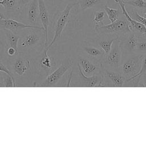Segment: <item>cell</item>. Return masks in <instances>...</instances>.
Returning <instances> with one entry per match:
<instances>
[{"mask_svg":"<svg viewBox=\"0 0 146 146\" xmlns=\"http://www.w3.org/2000/svg\"><path fill=\"white\" fill-rule=\"evenodd\" d=\"M39 8V20L41 22L42 27L43 28L45 34L44 46H47L48 43V28L50 25L49 13L46 7L44 0H38Z\"/></svg>","mask_w":146,"mask_h":146,"instance_id":"5bb4252c","label":"cell"},{"mask_svg":"<svg viewBox=\"0 0 146 146\" xmlns=\"http://www.w3.org/2000/svg\"><path fill=\"white\" fill-rule=\"evenodd\" d=\"M104 11L106 13L111 22H113L120 17L121 12L119 9H114L109 7L107 5L104 6Z\"/></svg>","mask_w":146,"mask_h":146,"instance_id":"44dd1931","label":"cell"},{"mask_svg":"<svg viewBox=\"0 0 146 146\" xmlns=\"http://www.w3.org/2000/svg\"><path fill=\"white\" fill-rule=\"evenodd\" d=\"M122 50L119 40L113 42L110 52L106 55L102 62V66L104 68L120 72L122 62Z\"/></svg>","mask_w":146,"mask_h":146,"instance_id":"6da1fadb","label":"cell"},{"mask_svg":"<svg viewBox=\"0 0 146 146\" xmlns=\"http://www.w3.org/2000/svg\"><path fill=\"white\" fill-rule=\"evenodd\" d=\"M95 29L100 34H111L120 32L125 34L132 31L128 21L124 15L108 25H104L103 23L96 24Z\"/></svg>","mask_w":146,"mask_h":146,"instance_id":"3957f363","label":"cell"},{"mask_svg":"<svg viewBox=\"0 0 146 146\" xmlns=\"http://www.w3.org/2000/svg\"><path fill=\"white\" fill-rule=\"evenodd\" d=\"M144 17H145V18H146V13L144 14Z\"/></svg>","mask_w":146,"mask_h":146,"instance_id":"8d00e7d4","label":"cell"},{"mask_svg":"<svg viewBox=\"0 0 146 146\" xmlns=\"http://www.w3.org/2000/svg\"><path fill=\"white\" fill-rule=\"evenodd\" d=\"M146 71V54L145 55H143V58H142V61H141V68L140 71H139V72L136 74L135 75H134L133 76H132V78L126 80V82H129L131 80L135 79L139 76H140L141 75L145 74Z\"/></svg>","mask_w":146,"mask_h":146,"instance_id":"484cf974","label":"cell"},{"mask_svg":"<svg viewBox=\"0 0 146 146\" xmlns=\"http://www.w3.org/2000/svg\"><path fill=\"white\" fill-rule=\"evenodd\" d=\"M106 16L105 11L100 10L95 11L94 13V17L92 19V21L95 22L96 24L102 23V21L104 19Z\"/></svg>","mask_w":146,"mask_h":146,"instance_id":"4316f807","label":"cell"},{"mask_svg":"<svg viewBox=\"0 0 146 146\" xmlns=\"http://www.w3.org/2000/svg\"><path fill=\"white\" fill-rule=\"evenodd\" d=\"M24 17L28 25L39 26V20L38 0H32L23 9L21 17Z\"/></svg>","mask_w":146,"mask_h":146,"instance_id":"ba28073f","label":"cell"},{"mask_svg":"<svg viewBox=\"0 0 146 146\" xmlns=\"http://www.w3.org/2000/svg\"><path fill=\"white\" fill-rule=\"evenodd\" d=\"M122 2L125 5L132 6L139 9L146 10V2L144 0H131V1H123Z\"/></svg>","mask_w":146,"mask_h":146,"instance_id":"cb8c5ba5","label":"cell"},{"mask_svg":"<svg viewBox=\"0 0 146 146\" xmlns=\"http://www.w3.org/2000/svg\"><path fill=\"white\" fill-rule=\"evenodd\" d=\"M135 54L137 55H145L146 54V38L139 37L138 43Z\"/></svg>","mask_w":146,"mask_h":146,"instance_id":"603a6c76","label":"cell"},{"mask_svg":"<svg viewBox=\"0 0 146 146\" xmlns=\"http://www.w3.org/2000/svg\"><path fill=\"white\" fill-rule=\"evenodd\" d=\"M130 16L132 18L141 23L146 27V18L140 15L136 10H133L132 11V13L130 15Z\"/></svg>","mask_w":146,"mask_h":146,"instance_id":"83f0119b","label":"cell"},{"mask_svg":"<svg viewBox=\"0 0 146 146\" xmlns=\"http://www.w3.org/2000/svg\"><path fill=\"white\" fill-rule=\"evenodd\" d=\"M31 62V60L30 59L17 57L11 62V70H10L12 73L14 72L18 76H23L29 70Z\"/></svg>","mask_w":146,"mask_h":146,"instance_id":"9a60e30c","label":"cell"},{"mask_svg":"<svg viewBox=\"0 0 146 146\" xmlns=\"http://www.w3.org/2000/svg\"><path fill=\"white\" fill-rule=\"evenodd\" d=\"M5 47L2 45H0V62L3 60V59L6 55Z\"/></svg>","mask_w":146,"mask_h":146,"instance_id":"836d02e7","label":"cell"},{"mask_svg":"<svg viewBox=\"0 0 146 146\" xmlns=\"http://www.w3.org/2000/svg\"><path fill=\"white\" fill-rule=\"evenodd\" d=\"M0 45H2L5 47L6 41H5V36L3 29L0 28Z\"/></svg>","mask_w":146,"mask_h":146,"instance_id":"d6a6232c","label":"cell"},{"mask_svg":"<svg viewBox=\"0 0 146 146\" xmlns=\"http://www.w3.org/2000/svg\"><path fill=\"white\" fill-rule=\"evenodd\" d=\"M17 86L15 78L8 74L4 73L3 75V87H15Z\"/></svg>","mask_w":146,"mask_h":146,"instance_id":"d4e9b609","label":"cell"},{"mask_svg":"<svg viewBox=\"0 0 146 146\" xmlns=\"http://www.w3.org/2000/svg\"><path fill=\"white\" fill-rule=\"evenodd\" d=\"M26 30L27 32L19 36L18 46L23 50H28L42 44V38L45 36L43 29L29 28Z\"/></svg>","mask_w":146,"mask_h":146,"instance_id":"7a4b0ae2","label":"cell"},{"mask_svg":"<svg viewBox=\"0 0 146 146\" xmlns=\"http://www.w3.org/2000/svg\"><path fill=\"white\" fill-rule=\"evenodd\" d=\"M118 38H119V36L117 35V36H115L114 37L110 39H99L97 41V42L99 46L104 52L105 54L106 55L111 50L113 42L115 41L116 40H117Z\"/></svg>","mask_w":146,"mask_h":146,"instance_id":"ffe728a7","label":"cell"},{"mask_svg":"<svg viewBox=\"0 0 146 146\" xmlns=\"http://www.w3.org/2000/svg\"><path fill=\"white\" fill-rule=\"evenodd\" d=\"M104 0H80L78 3L82 10L92 7L94 6L102 3Z\"/></svg>","mask_w":146,"mask_h":146,"instance_id":"7402d4cb","label":"cell"},{"mask_svg":"<svg viewBox=\"0 0 146 146\" xmlns=\"http://www.w3.org/2000/svg\"><path fill=\"white\" fill-rule=\"evenodd\" d=\"M5 18H6L5 14L1 12V11L0 10V19H5Z\"/></svg>","mask_w":146,"mask_h":146,"instance_id":"d590c367","label":"cell"},{"mask_svg":"<svg viewBox=\"0 0 146 146\" xmlns=\"http://www.w3.org/2000/svg\"><path fill=\"white\" fill-rule=\"evenodd\" d=\"M137 78H139L137 80L139 84L138 86L146 87V74H144Z\"/></svg>","mask_w":146,"mask_h":146,"instance_id":"4dcf8cb0","label":"cell"},{"mask_svg":"<svg viewBox=\"0 0 146 146\" xmlns=\"http://www.w3.org/2000/svg\"><path fill=\"white\" fill-rule=\"evenodd\" d=\"M18 0H1L0 6L5 11L6 18H18L22 14V11L18 8Z\"/></svg>","mask_w":146,"mask_h":146,"instance_id":"7c38bea8","label":"cell"},{"mask_svg":"<svg viewBox=\"0 0 146 146\" xmlns=\"http://www.w3.org/2000/svg\"><path fill=\"white\" fill-rule=\"evenodd\" d=\"M125 34L126 36L121 40L119 41L122 52L135 54L139 36L133 31L128 32Z\"/></svg>","mask_w":146,"mask_h":146,"instance_id":"8fae6325","label":"cell"},{"mask_svg":"<svg viewBox=\"0 0 146 146\" xmlns=\"http://www.w3.org/2000/svg\"><path fill=\"white\" fill-rule=\"evenodd\" d=\"M113 1L117 2L119 5L121 9L122 14L126 18V19L128 21L131 30L135 32H138V33H141L143 34H146V27L141 23L137 22V21L131 18L130 15L127 13L125 7V4L122 2V0H113Z\"/></svg>","mask_w":146,"mask_h":146,"instance_id":"2e32d148","label":"cell"},{"mask_svg":"<svg viewBox=\"0 0 146 146\" xmlns=\"http://www.w3.org/2000/svg\"><path fill=\"white\" fill-rule=\"evenodd\" d=\"M78 4V3H68L63 11L60 12L56 19L54 23V35L50 43L46 47L49 49L56 41H57L61 36L62 32L65 28L69 19L71 11L74 5Z\"/></svg>","mask_w":146,"mask_h":146,"instance_id":"277c9868","label":"cell"},{"mask_svg":"<svg viewBox=\"0 0 146 146\" xmlns=\"http://www.w3.org/2000/svg\"><path fill=\"white\" fill-rule=\"evenodd\" d=\"M102 74L108 81L110 87L112 86L121 87L126 82V79L124 78L120 72L108 70L102 67Z\"/></svg>","mask_w":146,"mask_h":146,"instance_id":"4fadbf2b","label":"cell"},{"mask_svg":"<svg viewBox=\"0 0 146 146\" xmlns=\"http://www.w3.org/2000/svg\"><path fill=\"white\" fill-rule=\"evenodd\" d=\"M0 87H3V75L0 74Z\"/></svg>","mask_w":146,"mask_h":146,"instance_id":"e575fe53","label":"cell"},{"mask_svg":"<svg viewBox=\"0 0 146 146\" xmlns=\"http://www.w3.org/2000/svg\"><path fill=\"white\" fill-rule=\"evenodd\" d=\"M98 61L93 60L88 57L80 56L78 63L82 72L87 76L102 74V63L98 64Z\"/></svg>","mask_w":146,"mask_h":146,"instance_id":"52a82bcc","label":"cell"},{"mask_svg":"<svg viewBox=\"0 0 146 146\" xmlns=\"http://www.w3.org/2000/svg\"><path fill=\"white\" fill-rule=\"evenodd\" d=\"M3 31L5 36V41L6 47H12L14 48L18 52L22 51L19 50L18 48V42L19 40V36L17 34H15L8 30L3 29Z\"/></svg>","mask_w":146,"mask_h":146,"instance_id":"d6986e66","label":"cell"},{"mask_svg":"<svg viewBox=\"0 0 146 146\" xmlns=\"http://www.w3.org/2000/svg\"><path fill=\"white\" fill-rule=\"evenodd\" d=\"M0 72L6 73L9 75L14 77L11 71L2 62H0Z\"/></svg>","mask_w":146,"mask_h":146,"instance_id":"f546056e","label":"cell"},{"mask_svg":"<svg viewBox=\"0 0 146 146\" xmlns=\"http://www.w3.org/2000/svg\"><path fill=\"white\" fill-rule=\"evenodd\" d=\"M32 0H18V8L19 9L22 11L24 9V7Z\"/></svg>","mask_w":146,"mask_h":146,"instance_id":"1f68e13d","label":"cell"},{"mask_svg":"<svg viewBox=\"0 0 146 146\" xmlns=\"http://www.w3.org/2000/svg\"><path fill=\"white\" fill-rule=\"evenodd\" d=\"M0 1H1V0H0Z\"/></svg>","mask_w":146,"mask_h":146,"instance_id":"74e56055","label":"cell"},{"mask_svg":"<svg viewBox=\"0 0 146 146\" xmlns=\"http://www.w3.org/2000/svg\"><path fill=\"white\" fill-rule=\"evenodd\" d=\"M83 51L88 58L98 62L104 59L103 56L105 57L106 56L104 52L101 48H98L92 46H84Z\"/></svg>","mask_w":146,"mask_h":146,"instance_id":"ac0fdd59","label":"cell"},{"mask_svg":"<svg viewBox=\"0 0 146 146\" xmlns=\"http://www.w3.org/2000/svg\"><path fill=\"white\" fill-rule=\"evenodd\" d=\"M79 74L82 79V82L84 83V86L86 87H110L108 81L104 78L102 74L99 75H94L91 76H87L82 72L78 64Z\"/></svg>","mask_w":146,"mask_h":146,"instance_id":"30bf717a","label":"cell"},{"mask_svg":"<svg viewBox=\"0 0 146 146\" xmlns=\"http://www.w3.org/2000/svg\"><path fill=\"white\" fill-rule=\"evenodd\" d=\"M72 64L73 62L72 59L66 58L59 67L48 74L41 83L36 86L42 87H48L55 86L67 71L72 66Z\"/></svg>","mask_w":146,"mask_h":146,"instance_id":"8992f818","label":"cell"},{"mask_svg":"<svg viewBox=\"0 0 146 146\" xmlns=\"http://www.w3.org/2000/svg\"><path fill=\"white\" fill-rule=\"evenodd\" d=\"M48 48L46 46L42 50V54L39 60V64L42 70L46 72H50L56 65V62L53 57L48 54Z\"/></svg>","mask_w":146,"mask_h":146,"instance_id":"e0dca14e","label":"cell"},{"mask_svg":"<svg viewBox=\"0 0 146 146\" xmlns=\"http://www.w3.org/2000/svg\"><path fill=\"white\" fill-rule=\"evenodd\" d=\"M143 56V55H130V56L125 59L124 61L122 60L120 73L126 80L132 78L139 72L141 68Z\"/></svg>","mask_w":146,"mask_h":146,"instance_id":"5b68a950","label":"cell"},{"mask_svg":"<svg viewBox=\"0 0 146 146\" xmlns=\"http://www.w3.org/2000/svg\"><path fill=\"white\" fill-rule=\"evenodd\" d=\"M5 50H6V54L9 56H13L15 55H17L19 52H21V51L18 52L14 48L12 47H5Z\"/></svg>","mask_w":146,"mask_h":146,"instance_id":"f1b7e54d","label":"cell"},{"mask_svg":"<svg viewBox=\"0 0 146 146\" xmlns=\"http://www.w3.org/2000/svg\"><path fill=\"white\" fill-rule=\"evenodd\" d=\"M0 28L8 30L15 34L18 33L26 29L35 28L43 29L42 27L35 26L26 23H23L14 19V18H5L0 19Z\"/></svg>","mask_w":146,"mask_h":146,"instance_id":"9c48e42d","label":"cell"}]
</instances>
